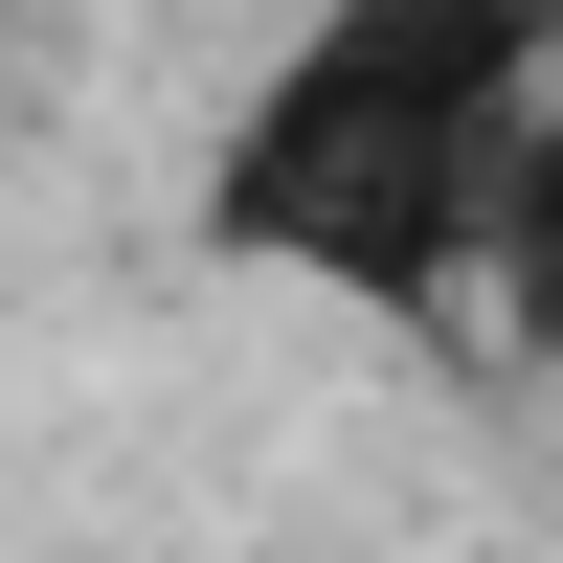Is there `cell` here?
<instances>
[{
	"label": "cell",
	"mask_w": 563,
	"mask_h": 563,
	"mask_svg": "<svg viewBox=\"0 0 563 563\" xmlns=\"http://www.w3.org/2000/svg\"><path fill=\"white\" fill-rule=\"evenodd\" d=\"M496 339L563 361V45H541V90H519V180H496Z\"/></svg>",
	"instance_id": "obj_2"
},
{
	"label": "cell",
	"mask_w": 563,
	"mask_h": 563,
	"mask_svg": "<svg viewBox=\"0 0 563 563\" xmlns=\"http://www.w3.org/2000/svg\"><path fill=\"white\" fill-rule=\"evenodd\" d=\"M563 0H316L203 135V271L474 361L496 339V180H519Z\"/></svg>",
	"instance_id": "obj_1"
},
{
	"label": "cell",
	"mask_w": 563,
	"mask_h": 563,
	"mask_svg": "<svg viewBox=\"0 0 563 563\" xmlns=\"http://www.w3.org/2000/svg\"><path fill=\"white\" fill-rule=\"evenodd\" d=\"M45 90H68V0H0V135H23Z\"/></svg>",
	"instance_id": "obj_3"
}]
</instances>
